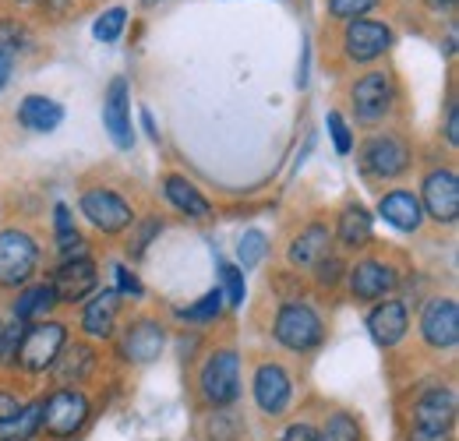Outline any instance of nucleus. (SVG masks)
<instances>
[{
	"label": "nucleus",
	"instance_id": "20",
	"mask_svg": "<svg viewBox=\"0 0 459 441\" xmlns=\"http://www.w3.org/2000/svg\"><path fill=\"white\" fill-rule=\"evenodd\" d=\"M60 120H64V107L47 99V96H25L22 107H18V124L25 131H36V134H50L57 131Z\"/></svg>",
	"mask_w": 459,
	"mask_h": 441
},
{
	"label": "nucleus",
	"instance_id": "9",
	"mask_svg": "<svg viewBox=\"0 0 459 441\" xmlns=\"http://www.w3.org/2000/svg\"><path fill=\"white\" fill-rule=\"evenodd\" d=\"M350 96H353L357 120L375 124V120H382L385 113L393 110V103H396V82H393L385 71H371V74H364V78L353 85Z\"/></svg>",
	"mask_w": 459,
	"mask_h": 441
},
{
	"label": "nucleus",
	"instance_id": "25",
	"mask_svg": "<svg viewBox=\"0 0 459 441\" xmlns=\"http://www.w3.org/2000/svg\"><path fill=\"white\" fill-rule=\"evenodd\" d=\"M39 413H43V402H29L7 420H0V441H32L39 435Z\"/></svg>",
	"mask_w": 459,
	"mask_h": 441
},
{
	"label": "nucleus",
	"instance_id": "3",
	"mask_svg": "<svg viewBox=\"0 0 459 441\" xmlns=\"http://www.w3.org/2000/svg\"><path fill=\"white\" fill-rule=\"evenodd\" d=\"M64 342H67V329L60 322H36V325L22 329L14 364H22L25 371H47V368H54Z\"/></svg>",
	"mask_w": 459,
	"mask_h": 441
},
{
	"label": "nucleus",
	"instance_id": "44",
	"mask_svg": "<svg viewBox=\"0 0 459 441\" xmlns=\"http://www.w3.org/2000/svg\"><path fill=\"white\" fill-rule=\"evenodd\" d=\"M7 78H11V56L0 54V89L7 85Z\"/></svg>",
	"mask_w": 459,
	"mask_h": 441
},
{
	"label": "nucleus",
	"instance_id": "34",
	"mask_svg": "<svg viewBox=\"0 0 459 441\" xmlns=\"http://www.w3.org/2000/svg\"><path fill=\"white\" fill-rule=\"evenodd\" d=\"M325 124H329V131H333L336 152H340V156H346V152L353 149V134H350V124H346L343 117H340V110H329V117H325Z\"/></svg>",
	"mask_w": 459,
	"mask_h": 441
},
{
	"label": "nucleus",
	"instance_id": "45",
	"mask_svg": "<svg viewBox=\"0 0 459 441\" xmlns=\"http://www.w3.org/2000/svg\"><path fill=\"white\" fill-rule=\"evenodd\" d=\"M410 441H453L449 435H424V431H413Z\"/></svg>",
	"mask_w": 459,
	"mask_h": 441
},
{
	"label": "nucleus",
	"instance_id": "15",
	"mask_svg": "<svg viewBox=\"0 0 459 441\" xmlns=\"http://www.w3.org/2000/svg\"><path fill=\"white\" fill-rule=\"evenodd\" d=\"M50 286L57 293V304H74L96 290V265L89 258H71L54 272Z\"/></svg>",
	"mask_w": 459,
	"mask_h": 441
},
{
	"label": "nucleus",
	"instance_id": "30",
	"mask_svg": "<svg viewBox=\"0 0 459 441\" xmlns=\"http://www.w3.org/2000/svg\"><path fill=\"white\" fill-rule=\"evenodd\" d=\"M322 441H360V424H357L350 413H333V417L325 420Z\"/></svg>",
	"mask_w": 459,
	"mask_h": 441
},
{
	"label": "nucleus",
	"instance_id": "22",
	"mask_svg": "<svg viewBox=\"0 0 459 441\" xmlns=\"http://www.w3.org/2000/svg\"><path fill=\"white\" fill-rule=\"evenodd\" d=\"M160 350H163V325H156V322H138V325H131L127 329V339H124V357H131V360H138V364H145V360H156L160 357Z\"/></svg>",
	"mask_w": 459,
	"mask_h": 441
},
{
	"label": "nucleus",
	"instance_id": "47",
	"mask_svg": "<svg viewBox=\"0 0 459 441\" xmlns=\"http://www.w3.org/2000/svg\"><path fill=\"white\" fill-rule=\"evenodd\" d=\"M145 4H156V0H145Z\"/></svg>",
	"mask_w": 459,
	"mask_h": 441
},
{
	"label": "nucleus",
	"instance_id": "32",
	"mask_svg": "<svg viewBox=\"0 0 459 441\" xmlns=\"http://www.w3.org/2000/svg\"><path fill=\"white\" fill-rule=\"evenodd\" d=\"M223 290H227V304L230 307H240L244 304V269L237 265H223Z\"/></svg>",
	"mask_w": 459,
	"mask_h": 441
},
{
	"label": "nucleus",
	"instance_id": "37",
	"mask_svg": "<svg viewBox=\"0 0 459 441\" xmlns=\"http://www.w3.org/2000/svg\"><path fill=\"white\" fill-rule=\"evenodd\" d=\"M18 339H22V325H7V329L0 332V364H14Z\"/></svg>",
	"mask_w": 459,
	"mask_h": 441
},
{
	"label": "nucleus",
	"instance_id": "13",
	"mask_svg": "<svg viewBox=\"0 0 459 441\" xmlns=\"http://www.w3.org/2000/svg\"><path fill=\"white\" fill-rule=\"evenodd\" d=\"M343 47L350 60L368 64V60H378L382 54H389L393 32H389V25H382V22H360V18H357V22H350V29H346Z\"/></svg>",
	"mask_w": 459,
	"mask_h": 441
},
{
	"label": "nucleus",
	"instance_id": "7",
	"mask_svg": "<svg viewBox=\"0 0 459 441\" xmlns=\"http://www.w3.org/2000/svg\"><path fill=\"white\" fill-rule=\"evenodd\" d=\"M360 166L368 177L396 180L410 169V145L396 134H378L360 149Z\"/></svg>",
	"mask_w": 459,
	"mask_h": 441
},
{
	"label": "nucleus",
	"instance_id": "39",
	"mask_svg": "<svg viewBox=\"0 0 459 441\" xmlns=\"http://www.w3.org/2000/svg\"><path fill=\"white\" fill-rule=\"evenodd\" d=\"M280 441H322V431H315L311 424H293L280 435Z\"/></svg>",
	"mask_w": 459,
	"mask_h": 441
},
{
	"label": "nucleus",
	"instance_id": "14",
	"mask_svg": "<svg viewBox=\"0 0 459 441\" xmlns=\"http://www.w3.org/2000/svg\"><path fill=\"white\" fill-rule=\"evenodd\" d=\"M290 392H293V382L280 364H262L255 371V402L265 417H280L287 410Z\"/></svg>",
	"mask_w": 459,
	"mask_h": 441
},
{
	"label": "nucleus",
	"instance_id": "18",
	"mask_svg": "<svg viewBox=\"0 0 459 441\" xmlns=\"http://www.w3.org/2000/svg\"><path fill=\"white\" fill-rule=\"evenodd\" d=\"M325 255H329V226L325 222L304 226L290 244V265H297V269H315Z\"/></svg>",
	"mask_w": 459,
	"mask_h": 441
},
{
	"label": "nucleus",
	"instance_id": "26",
	"mask_svg": "<svg viewBox=\"0 0 459 441\" xmlns=\"http://www.w3.org/2000/svg\"><path fill=\"white\" fill-rule=\"evenodd\" d=\"M92 364H96V357H92V350H89V346H82V342H74V346L60 350V357L54 360V368H57V378L64 382V385H71V382H82V378L92 371Z\"/></svg>",
	"mask_w": 459,
	"mask_h": 441
},
{
	"label": "nucleus",
	"instance_id": "46",
	"mask_svg": "<svg viewBox=\"0 0 459 441\" xmlns=\"http://www.w3.org/2000/svg\"><path fill=\"white\" fill-rule=\"evenodd\" d=\"M142 124H145V131L152 134V138H160V131H156V120H152V113L142 110Z\"/></svg>",
	"mask_w": 459,
	"mask_h": 441
},
{
	"label": "nucleus",
	"instance_id": "16",
	"mask_svg": "<svg viewBox=\"0 0 459 441\" xmlns=\"http://www.w3.org/2000/svg\"><path fill=\"white\" fill-rule=\"evenodd\" d=\"M127 103H131V89L124 78H114L107 89V103H103V124L110 131L117 149H131L134 145V131H131V117H127Z\"/></svg>",
	"mask_w": 459,
	"mask_h": 441
},
{
	"label": "nucleus",
	"instance_id": "24",
	"mask_svg": "<svg viewBox=\"0 0 459 441\" xmlns=\"http://www.w3.org/2000/svg\"><path fill=\"white\" fill-rule=\"evenodd\" d=\"M336 237H340V244L350 247V251L364 247L371 240V216H368V209L364 205H346L343 212H340Z\"/></svg>",
	"mask_w": 459,
	"mask_h": 441
},
{
	"label": "nucleus",
	"instance_id": "17",
	"mask_svg": "<svg viewBox=\"0 0 459 441\" xmlns=\"http://www.w3.org/2000/svg\"><path fill=\"white\" fill-rule=\"evenodd\" d=\"M368 329L371 339L378 346H396L406 329H410V318H406V304L403 300H382L371 315H368Z\"/></svg>",
	"mask_w": 459,
	"mask_h": 441
},
{
	"label": "nucleus",
	"instance_id": "6",
	"mask_svg": "<svg viewBox=\"0 0 459 441\" xmlns=\"http://www.w3.org/2000/svg\"><path fill=\"white\" fill-rule=\"evenodd\" d=\"M202 399L209 406H230L240 395V360L233 350H216L202 368Z\"/></svg>",
	"mask_w": 459,
	"mask_h": 441
},
{
	"label": "nucleus",
	"instance_id": "38",
	"mask_svg": "<svg viewBox=\"0 0 459 441\" xmlns=\"http://www.w3.org/2000/svg\"><path fill=\"white\" fill-rule=\"evenodd\" d=\"M315 269H318V282H322V286H336L340 276H343V262H340V258H329V262L322 258Z\"/></svg>",
	"mask_w": 459,
	"mask_h": 441
},
{
	"label": "nucleus",
	"instance_id": "4",
	"mask_svg": "<svg viewBox=\"0 0 459 441\" xmlns=\"http://www.w3.org/2000/svg\"><path fill=\"white\" fill-rule=\"evenodd\" d=\"M273 335L293 350V353H311L322 339H325V325L322 318L307 307V304H283L276 311V322H273Z\"/></svg>",
	"mask_w": 459,
	"mask_h": 441
},
{
	"label": "nucleus",
	"instance_id": "1",
	"mask_svg": "<svg viewBox=\"0 0 459 441\" xmlns=\"http://www.w3.org/2000/svg\"><path fill=\"white\" fill-rule=\"evenodd\" d=\"M89 417H92V406H89V395H85V392H78V388H57V392H50V399L43 402L39 428L47 431V438L71 441L74 435L85 431Z\"/></svg>",
	"mask_w": 459,
	"mask_h": 441
},
{
	"label": "nucleus",
	"instance_id": "19",
	"mask_svg": "<svg viewBox=\"0 0 459 441\" xmlns=\"http://www.w3.org/2000/svg\"><path fill=\"white\" fill-rule=\"evenodd\" d=\"M117 311H120V293L117 290H103L89 300L85 315H82V329L92 339H110L117 329Z\"/></svg>",
	"mask_w": 459,
	"mask_h": 441
},
{
	"label": "nucleus",
	"instance_id": "28",
	"mask_svg": "<svg viewBox=\"0 0 459 441\" xmlns=\"http://www.w3.org/2000/svg\"><path fill=\"white\" fill-rule=\"evenodd\" d=\"M262 255H265V233L262 229H247L244 237H240V244H237V269H255L258 262H262Z\"/></svg>",
	"mask_w": 459,
	"mask_h": 441
},
{
	"label": "nucleus",
	"instance_id": "29",
	"mask_svg": "<svg viewBox=\"0 0 459 441\" xmlns=\"http://www.w3.org/2000/svg\"><path fill=\"white\" fill-rule=\"evenodd\" d=\"M220 315H223V293L220 290L205 293L198 304H191V307L180 311V318H187V322H216Z\"/></svg>",
	"mask_w": 459,
	"mask_h": 441
},
{
	"label": "nucleus",
	"instance_id": "40",
	"mask_svg": "<svg viewBox=\"0 0 459 441\" xmlns=\"http://www.w3.org/2000/svg\"><path fill=\"white\" fill-rule=\"evenodd\" d=\"M114 272H117V282H120V290H124V293H134V297H142V293H145V290H142V282H138V276H134L127 265H117Z\"/></svg>",
	"mask_w": 459,
	"mask_h": 441
},
{
	"label": "nucleus",
	"instance_id": "42",
	"mask_svg": "<svg viewBox=\"0 0 459 441\" xmlns=\"http://www.w3.org/2000/svg\"><path fill=\"white\" fill-rule=\"evenodd\" d=\"M54 212H57V233H71V229H74V216H71V209L60 202Z\"/></svg>",
	"mask_w": 459,
	"mask_h": 441
},
{
	"label": "nucleus",
	"instance_id": "36",
	"mask_svg": "<svg viewBox=\"0 0 459 441\" xmlns=\"http://www.w3.org/2000/svg\"><path fill=\"white\" fill-rule=\"evenodd\" d=\"M25 39V29L18 25V22H0V54H14V50H22L18 43Z\"/></svg>",
	"mask_w": 459,
	"mask_h": 441
},
{
	"label": "nucleus",
	"instance_id": "33",
	"mask_svg": "<svg viewBox=\"0 0 459 441\" xmlns=\"http://www.w3.org/2000/svg\"><path fill=\"white\" fill-rule=\"evenodd\" d=\"M378 0H329V14L333 18H346V22H357L360 14H368Z\"/></svg>",
	"mask_w": 459,
	"mask_h": 441
},
{
	"label": "nucleus",
	"instance_id": "21",
	"mask_svg": "<svg viewBox=\"0 0 459 441\" xmlns=\"http://www.w3.org/2000/svg\"><path fill=\"white\" fill-rule=\"evenodd\" d=\"M378 212L385 216V222H393L403 233H413V229H420V222H424V209H420L417 195H410V191H389V195L378 202Z\"/></svg>",
	"mask_w": 459,
	"mask_h": 441
},
{
	"label": "nucleus",
	"instance_id": "43",
	"mask_svg": "<svg viewBox=\"0 0 459 441\" xmlns=\"http://www.w3.org/2000/svg\"><path fill=\"white\" fill-rule=\"evenodd\" d=\"M459 120H456V103H449V120H446V138H449V145H456L459 138Z\"/></svg>",
	"mask_w": 459,
	"mask_h": 441
},
{
	"label": "nucleus",
	"instance_id": "12",
	"mask_svg": "<svg viewBox=\"0 0 459 441\" xmlns=\"http://www.w3.org/2000/svg\"><path fill=\"white\" fill-rule=\"evenodd\" d=\"M346 279H350V293H353L357 300H382L385 293L396 290L400 272H396L389 262H382V258H364V262H357V265L350 269Z\"/></svg>",
	"mask_w": 459,
	"mask_h": 441
},
{
	"label": "nucleus",
	"instance_id": "10",
	"mask_svg": "<svg viewBox=\"0 0 459 441\" xmlns=\"http://www.w3.org/2000/svg\"><path fill=\"white\" fill-rule=\"evenodd\" d=\"M420 335L431 350H453L459 342V307L453 297H435L428 300L420 315Z\"/></svg>",
	"mask_w": 459,
	"mask_h": 441
},
{
	"label": "nucleus",
	"instance_id": "48",
	"mask_svg": "<svg viewBox=\"0 0 459 441\" xmlns=\"http://www.w3.org/2000/svg\"><path fill=\"white\" fill-rule=\"evenodd\" d=\"M0 332H4V325H0Z\"/></svg>",
	"mask_w": 459,
	"mask_h": 441
},
{
	"label": "nucleus",
	"instance_id": "8",
	"mask_svg": "<svg viewBox=\"0 0 459 441\" xmlns=\"http://www.w3.org/2000/svg\"><path fill=\"white\" fill-rule=\"evenodd\" d=\"M82 216L92 222L96 229H103V233H120V229L134 226L131 205L120 195L107 191V187H89L82 195Z\"/></svg>",
	"mask_w": 459,
	"mask_h": 441
},
{
	"label": "nucleus",
	"instance_id": "11",
	"mask_svg": "<svg viewBox=\"0 0 459 441\" xmlns=\"http://www.w3.org/2000/svg\"><path fill=\"white\" fill-rule=\"evenodd\" d=\"M424 209L431 220L446 226L459 220V180L453 169H431L424 177Z\"/></svg>",
	"mask_w": 459,
	"mask_h": 441
},
{
	"label": "nucleus",
	"instance_id": "35",
	"mask_svg": "<svg viewBox=\"0 0 459 441\" xmlns=\"http://www.w3.org/2000/svg\"><path fill=\"white\" fill-rule=\"evenodd\" d=\"M156 233H160V222L145 220V222H142V229L131 237V244H127V255H131V258H142V255H145V247H149V240H152Z\"/></svg>",
	"mask_w": 459,
	"mask_h": 441
},
{
	"label": "nucleus",
	"instance_id": "23",
	"mask_svg": "<svg viewBox=\"0 0 459 441\" xmlns=\"http://www.w3.org/2000/svg\"><path fill=\"white\" fill-rule=\"evenodd\" d=\"M167 198H170L173 205L184 212V216H191V220H209L212 216V205L198 195V187L195 184H187L184 177H167Z\"/></svg>",
	"mask_w": 459,
	"mask_h": 441
},
{
	"label": "nucleus",
	"instance_id": "2",
	"mask_svg": "<svg viewBox=\"0 0 459 441\" xmlns=\"http://www.w3.org/2000/svg\"><path fill=\"white\" fill-rule=\"evenodd\" d=\"M39 265V244L25 229H4L0 233V286L14 290L25 286Z\"/></svg>",
	"mask_w": 459,
	"mask_h": 441
},
{
	"label": "nucleus",
	"instance_id": "5",
	"mask_svg": "<svg viewBox=\"0 0 459 441\" xmlns=\"http://www.w3.org/2000/svg\"><path fill=\"white\" fill-rule=\"evenodd\" d=\"M410 420H413V431H424V435H449L453 424H456V392L449 385H431L424 388L413 406H410Z\"/></svg>",
	"mask_w": 459,
	"mask_h": 441
},
{
	"label": "nucleus",
	"instance_id": "27",
	"mask_svg": "<svg viewBox=\"0 0 459 441\" xmlns=\"http://www.w3.org/2000/svg\"><path fill=\"white\" fill-rule=\"evenodd\" d=\"M54 304H57V293H54V286H50V282H39V286L25 290V293L14 300V318H18V322H29V318H43V315H47Z\"/></svg>",
	"mask_w": 459,
	"mask_h": 441
},
{
	"label": "nucleus",
	"instance_id": "41",
	"mask_svg": "<svg viewBox=\"0 0 459 441\" xmlns=\"http://www.w3.org/2000/svg\"><path fill=\"white\" fill-rule=\"evenodd\" d=\"M22 410V402L11 395V392H0V420H7L11 413H18Z\"/></svg>",
	"mask_w": 459,
	"mask_h": 441
},
{
	"label": "nucleus",
	"instance_id": "31",
	"mask_svg": "<svg viewBox=\"0 0 459 441\" xmlns=\"http://www.w3.org/2000/svg\"><path fill=\"white\" fill-rule=\"evenodd\" d=\"M124 22H127V11H124V7H110V11H107L100 22H96V29H92V32H96V39L114 43L117 36L124 32Z\"/></svg>",
	"mask_w": 459,
	"mask_h": 441
}]
</instances>
